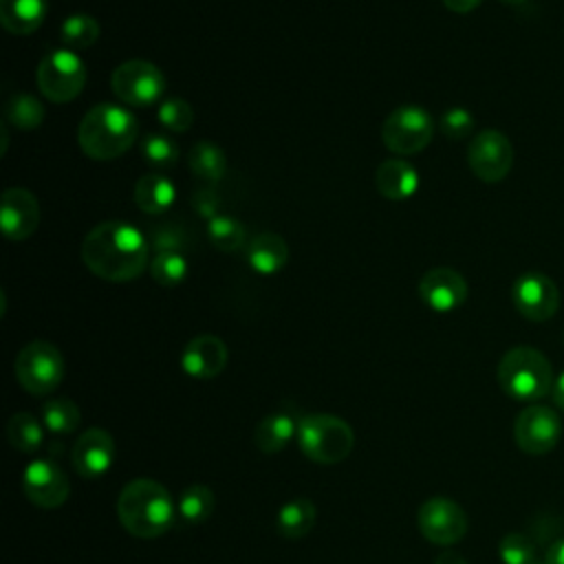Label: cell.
<instances>
[{
	"instance_id": "cell-1",
	"label": "cell",
	"mask_w": 564,
	"mask_h": 564,
	"mask_svg": "<svg viewBox=\"0 0 564 564\" xmlns=\"http://www.w3.org/2000/svg\"><path fill=\"white\" fill-rule=\"evenodd\" d=\"M82 260L101 280L128 282L148 264V240L132 223L104 220L86 234Z\"/></svg>"
},
{
	"instance_id": "cell-2",
	"label": "cell",
	"mask_w": 564,
	"mask_h": 564,
	"mask_svg": "<svg viewBox=\"0 0 564 564\" xmlns=\"http://www.w3.org/2000/svg\"><path fill=\"white\" fill-rule=\"evenodd\" d=\"M176 516L174 498L152 478H134L119 491L117 518L134 538L152 540L163 535L174 527Z\"/></svg>"
},
{
	"instance_id": "cell-3",
	"label": "cell",
	"mask_w": 564,
	"mask_h": 564,
	"mask_svg": "<svg viewBox=\"0 0 564 564\" xmlns=\"http://www.w3.org/2000/svg\"><path fill=\"white\" fill-rule=\"evenodd\" d=\"M137 137V117L119 104L93 106L77 128V141L82 152L95 161H110L121 156L134 145Z\"/></svg>"
},
{
	"instance_id": "cell-4",
	"label": "cell",
	"mask_w": 564,
	"mask_h": 564,
	"mask_svg": "<svg viewBox=\"0 0 564 564\" xmlns=\"http://www.w3.org/2000/svg\"><path fill=\"white\" fill-rule=\"evenodd\" d=\"M498 383L516 401H538L553 390V368L549 359L531 348L516 346L498 364Z\"/></svg>"
},
{
	"instance_id": "cell-5",
	"label": "cell",
	"mask_w": 564,
	"mask_h": 564,
	"mask_svg": "<svg viewBox=\"0 0 564 564\" xmlns=\"http://www.w3.org/2000/svg\"><path fill=\"white\" fill-rule=\"evenodd\" d=\"M295 441L308 460L335 465L350 456L355 447V432L335 414H304Z\"/></svg>"
},
{
	"instance_id": "cell-6",
	"label": "cell",
	"mask_w": 564,
	"mask_h": 564,
	"mask_svg": "<svg viewBox=\"0 0 564 564\" xmlns=\"http://www.w3.org/2000/svg\"><path fill=\"white\" fill-rule=\"evenodd\" d=\"M64 357L57 346L51 341H29L20 352L15 355L13 361V372L18 383L35 397H44L53 392L62 379H64Z\"/></svg>"
},
{
	"instance_id": "cell-7",
	"label": "cell",
	"mask_w": 564,
	"mask_h": 564,
	"mask_svg": "<svg viewBox=\"0 0 564 564\" xmlns=\"http://www.w3.org/2000/svg\"><path fill=\"white\" fill-rule=\"evenodd\" d=\"M86 84V66L73 48H57L37 66V88L53 104L73 101Z\"/></svg>"
},
{
	"instance_id": "cell-8",
	"label": "cell",
	"mask_w": 564,
	"mask_h": 564,
	"mask_svg": "<svg viewBox=\"0 0 564 564\" xmlns=\"http://www.w3.org/2000/svg\"><path fill=\"white\" fill-rule=\"evenodd\" d=\"M432 137V115L414 104L394 108L381 126V141L394 154H416L430 145Z\"/></svg>"
},
{
	"instance_id": "cell-9",
	"label": "cell",
	"mask_w": 564,
	"mask_h": 564,
	"mask_svg": "<svg viewBox=\"0 0 564 564\" xmlns=\"http://www.w3.org/2000/svg\"><path fill=\"white\" fill-rule=\"evenodd\" d=\"M112 93L128 106H152L165 90L161 68L148 59H128L112 70Z\"/></svg>"
},
{
	"instance_id": "cell-10",
	"label": "cell",
	"mask_w": 564,
	"mask_h": 564,
	"mask_svg": "<svg viewBox=\"0 0 564 564\" xmlns=\"http://www.w3.org/2000/svg\"><path fill=\"white\" fill-rule=\"evenodd\" d=\"M416 524L421 535L438 546L456 544L467 533V516L463 507L445 496H432L419 507Z\"/></svg>"
},
{
	"instance_id": "cell-11",
	"label": "cell",
	"mask_w": 564,
	"mask_h": 564,
	"mask_svg": "<svg viewBox=\"0 0 564 564\" xmlns=\"http://www.w3.org/2000/svg\"><path fill=\"white\" fill-rule=\"evenodd\" d=\"M467 163L482 183H498L513 165V145L500 130H482L469 143Z\"/></svg>"
},
{
	"instance_id": "cell-12",
	"label": "cell",
	"mask_w": 564,
	"mask_h": 564,
	"mask_svg": "<svg viewBox=\"0 0 564 564\" xmlns=\"http://www.w3.org/2000/svg\"><path fill=\"white\" fill-rule=\"evenodd\" d=\"M562 434V423L555 410L546 405H527L513 423L516 445L531 456H540L551 452Z\"/></svg>"
},
{
	"instance_id": "cell-13",
	"label": "cell",
	"mask_w": 564,
	"mask_h": 564,
	"mask_svg": "<svg viewBox=\"0 0 564 564\" xmlns=\"http://www.w3.org/2000/svg\"><path fill=\"white\" fill-rule=\"evenodd\" d=\"M511 300L516 311L531 322H546L560 308L557 284L540 271L522 273L511 286Z\"/></svg>"
},
{
	"instance_id": "cell-14",
	"label": "cell",
	"mask_w": 564,
	"mask_h": 564,
	"mask_svg": "<svg viewBox=\"0 0 564 564\" xmlns=\"http://www.w3.org/2000/svg\"><path fill=\"white\" fill-rule=\"evenodd\" d=\"M22 489L35 507L55 509L66 502L70 482L57 463L48 458H35L22 474Z\"/></svg>"
},
{
	"instance_id": "cell-15",
	"label": "cell",
	"mask_w": 564,
	"mask_h": 564,
	"mask_svg": "<svg viewBox=\"0 0 564 564\" xmlns=\"http://www.w3.org/2000/svg\"><path fill=\"white\" fill-rule=\"evenodd\" d=\"M40 225L37 198L24 187H9L0 200V227L7 240H26Z\"/></svg>"
},
{
	"instance_id": "cell-16",
	"label": "cell",
	"mask_w": 564,
	"mask_h": 564,
	"mask_svg": "<svg viewBox=\"0 0 564 564\" xmlns=\"http://www.w3.org/2000/svg\"><path fill=\"white\" fill-rule=\"evenodd\" d=\"M419 297L427 308L436 313H449L467 300V282L458 271L449 267H436L423 273L419 280Z\"/></svg>"
},
{
	"instance_id": "cell-17",
	"label": "cell",
	"mask_w": 564,
	"mask_h": 564,
	"mask_svg": "<svg viewBox=\"0 0 564 564\" xmlns=\"http://www.w3.org/2000/svg\"><path fill=\"white\" fill-rule=\"evenodd\" d=\"M70 460L82 478H99L115 463V441L101 427H88L73 445Z\"/></svg>"
},
{
	"instance_id": "cell-18",
	"label": "cell",
	"mask_w": 564,
	"mask_h": 564,
	"mask_svg": "<svg viewBox=\"0 0 564 564\" xmlns=\"http://www.w3.org/2000/svg\"><path fill=\"white\" fill-rule=\"evenodd\" d=\"M229 359L225 341L216 335H198L189 339L181 352V368L194 379L218 377Z\"/></svg>"
},
{
	"instance_id": "cell-19",
	"label": "cell",
	"mask_w": 564,
	"mask_h": 564,
	"mask_svg": "<svg viewBox=\"0 0 564 564\" xmlns=\"http://www.w3.org/2000/svg\"><path fill=\"white\" fill-rule=\"evenodd\" d=\"M304 414L297 412L295 405H280L269 412L253 430L256 447L264 454H275L289 445L291 438L297 436V427Z\"/></svg>"
},
{
	"instance_id": "cell-20",
	"label": "cell",
	"mask_w": 564,
	"mask_h": 564,
	"mask_svg": "<svg viewBox=\"0 0 564 564\" xmlns=\"http://www.w3.org/2000/svg\"><path fill=\"white\" fill-rule=\"evenodd\" d=\"M375 185L388 200H405L419 189V172L403 159H388L375 172Z\"/></svg>"
},
{
	"instance_id": "cell-21",
	"label": "cell",
	"mask_w": 564,
	"mask_h": 564,
	"mask_svg": "<svg viewBox=\"0 0 564 564\" xmlns=\"http://www.w3.org/2000/svg\"><path fill=\"white\" fill-rule=\"evenodd\" d=\"M289 260V245L282 236L264 231L247 242V264L258 275H275Z\"/></svg>"
},
{
	"instance_id": "cell-22",
	"label": "cell",
	"mask_w": 564,
	"mask_h": 564,
	"mask_svg": "<svg viewBox=\"0 0 564 564\" xmlns=\"http://www.w3.org/2000/svg\"><path fill=\"white\" fill-rule=\"evenodd\" d=\"M176 200L174 183L161 172L143 174L134 185V203L145 214H163Z\"/></svg>"
},
{
	"instance_id": "cell-23",
	"label": "cell",
	"mask_w": 564,
	"mask_h": 564,
	"mask_svg": "<svg viewBox=\"0 0 564 564\" xmlns=\"http://www.w3.org/2000/svg\"><path fill=\"white\" fill-rule=\"evenodd\" d=\"M46 7V0H0V22L13 35H29L42 26Z\"/></svg>"
},
{
	"instance_id": "cell-24",
	"label": "cell",
	"mask_w": 564,
	"mask_h": 564,
	"mask_svg": "<svg viewBox=\"0 0 564 564\" xmlns=\"http://www.w3.org/2000/svg\"><path fill=\"white\" fill-rule=\"evenodd\" d=\"M317 520V509L315 505L304 498V496H297V498H291L286 500L280 509H278V516H275V529L280 535L289 538V540H297V538H304L313 524Z\"/></svg>"
},
{
	"instance_id": "cell-25",
	"label": "cell",
	"mask_w": 564,
	"mask_h": 564,
	"mask_svg": "<svg viewBox=\"0 0 564 564\" xmlns=\"http://www.w3.org/2000/svg\"><path fill=\"white\" fill-rule=\"evenodd\" d=\"M189 170L205 183H218L227 172L225 152L212 141H198L189 150Z\"/></svg>"
},
{
	"instance_id": "cell-26",
	"label": "cell",
	"mask_w": 564,
	"mask_h": 564,
	"mask_svg": "<svg viewBox=\"0 0 564 564\" xmlns=\"http://www.w3.org/2000/svg\"><path fill=\"white\" fill-rule=\"evenodd\" d=\"M176 511L185 524H198L207 520L214 511V491L205 485L185 487L176 500Z\"/></svg>"
},
{
	"instance_id": "cell-27",
	"label": "cell",
	"mask_w": 564,
	"mask_h": 564,
	"mask_svg": "<svg viewBox=\"0 0 564 564\" xmlns=\"http://www.w3.org/2000/svg\"><path fill=\"white\" fill-rule=\"evenodd\" d=\"M207 236H209V242L218 251L229 253V251H236V249H240L245 245L247 229H245V225L236 216L216 214L207 223Z\"/></svg>"
},
{
	"instance_id": "cell-28",
	"label": "cell",
	"mask_w": 564,
	"mask_h": 564,
	"mask_svg": "<svg viewBox=\"0 0 564 564\" xmlns=\"http://www.w3.org/2000/svg\"><path fill=\"white\" fill-rule=\"evenodd\" d=\"M7 438H9L11 447H15L24 454H33L44 441V430H42V423L33 414L18 412L7 423Z\"/></svg>"
},
{
	"instance_id": "cell-29",
	"label": "cell",
	"mask_w": 564,
	"mask_h": 564,
	"mask_svg": "<svg viewBox=\"0 0 564 564\" xmlns=\"http://www.w3.org/2000/svg\"><path fill=\"white\" fill-rule=\"evenodd\" d=\"M42 423L53 434H70L79 427L82 414L70 399H51L42 405Z\"/></svg>"
},
{
	"instance_id": "cell-30",
	"label": "cell",
	"mask_w": 564,
	"mask_h": 564,
	"mask_svg": "<svg viewBox=\"0 0 564 564\" xmlns=\"http://www.w3.org/2000/svg\"><path fill=\"white\" fill-rule=\"evenodd\" d=\"M4 117L18 130H33L44 121V106L29 93H18L7 101Z\"/></svg>"
},
{
	"instance_id": "cell-31",
	"label": "cell",
	"mask_w": 564,
	"mask_h": 564,
	"mask_svg": "<svg viewBox=\"0 0 564 564\" xmlns=\"http://www.w3.org/2000/svg\"><path fill=\"white\" fill-rule=\"evenodd\" d=\"M189 262L187 258L176 249H163L159 251L150 262L152 280L161 286H176L187 278Z\"/></svg>"
},
{
	"instance_id": "cell-32",
	"label": "cell",
	"mask_w": 564,
	"mask_h": 564,
	"mask_svg": "<svg viewBox=\"0 0 564 564\" xmlns=\"http://www.w3.org/2000/svg\"><path fill=\"white\" fill-rule=\"evenodd\" d=\"M59 35L68 48H88L99 37V22L93 15L75 13L62 22Z\"/></svg>"
},
{
	"instance_id": "cell-33",
	"label": "cell",
	"mask_w": 564,
	"mask_h": 564,
	"mask_svg": "<svg viewBox=\"0 0 564 564\" xmlns=\"http://www.w3.org/2000/svg\"><path fill=\"white\" fill-rule=\"evenodd\" d=\"M141 154L148 165H152L156 170H170L178 161V145L172 137L152 132V134L143 137Z\"/></svg>"
},
{
	"instance_id": "cell-34",
	"label": "cell",
	"mask_w": 564,
	"mask_h": 564,
	"mask_svg": "<svg viewBox=\"0 0 564 564\" xmlns=\"http://www.w3.org/2000/svg\"><path fill=\"white\" fill-rule=\"evenodd\" d=\"M156 121L167 130V132H187L189 126L194 123V112L189 104L181 97H165L159 101L156 110Z\"/></svg>"
},
{
	"instance_id": "cell-35",
	"label": "cell",
	"mask_w": 564,
	"mask_h": 564,
	"mask_svg": "<svg viewBox=\"0 0 564 564\" xmlns=\"http://www.w3.org/2000/svg\"><path fill=\"white\" fill-rule=\"evenodd\" d=\"M498 553H500V560L505 564H531L535 562V546L533 542L524 535V533H507L502 540H500V546H498Z\"/></svg>"
},
{
	"instance_id": "cell-36",
	"label": "cell",
	"mask_w": 564,
	"mask_h": 564,
	"mask_svg": "<svg viewBox=\"0 0 564 564\" xmlns=\"http://www.w3.org/2000/svg\"><path fill=\"white\" fill-rule=\"evenodd\" d=\"M441 132L447 139H465L474 132V117L467 108H449L441 117Z\"/></svg>"
},
{
	"instance_id": "cell-37",
	"label": "cell",
	"mask_w": 564,
	"mask_h": 564,
	"mask_svg": "<svg viewBox=\"0 0 564 564\" xmlns=\"http://www.w3.org/2000/svg\"><path fill=\"white\" fill-rule=\"evenodd\" d=\"M544 564H564V538L555 540L544 557Z\"/></svg>"
},
{
	"instance_id": "cell-38",
	"label": "cell",
	"mask_w": 564,
	"mask_h": 564,
	"mask_svg": "<svg viewBox=\"0 0 564 564\" xmlns=\"http://www.w3.org/2000/svg\"><path fill=\"white\" fill-rule=\"evenodd\" d=\"M482 0H443V4L454 13H469L474 11Z\"/></svg>"
},
{
	"instance_id": "cell-39",
	"label": "cell",
	"mask_w": 564,
	"mask_h": 564,
	"mask_svg": "<svg viewBox=\"0 0 564 564\" xmlns=\"http://www.w3.org/2000/svg\"><path fill=\"white\" fill-rule=\"evenodd\" d=\"M434 564H469L460 553H456V551H452V549H445L438 557H436V562Z\"/></svg>"
},
{
	"instance_id": "cell-40",
	"label": "cell",
	"mask_w": 564,
	"mask_h": 564,
	"mask_svg": "<svg viewBox=\"0 0 564 564\" xmlns=\"http://www.w3.org/2000/svg\"><path fill=\"white\" fill-rule=\"evenodd\" d=\"M551 394H553V401H555V405H557L560 410H564V372H562V375L555 379Z\"/></svg>"
},
{
	"instance_id": "cell-41",
	"label": "cell",
	"mask_w": 564,
	"mask_h": 564,
	"mask_svg": "<svg viewBox=\"0 0 564 564\" xmlns=\"http://www.w3.org/2000/svg\"><path fill=\"white\" fill-rule=\"evenodd\" d=\"M505 2H509V4H522L524 0H505Z\"/></svg>"
},
{
	"instance_id": "cell-42",
	"label": "cell",
	"mask_w": 564,
	"mask_h": 564,
	"mask_svg": "<svg viewBox=\"0 0 564 564\" xmlns=\"http://www.w3.org/2000/svg\"><path fill=\"white\" fill-rule=\"evenodd\" d=\"M531 564H538V562H531Z\"/></svg>"
}]
</instances>
